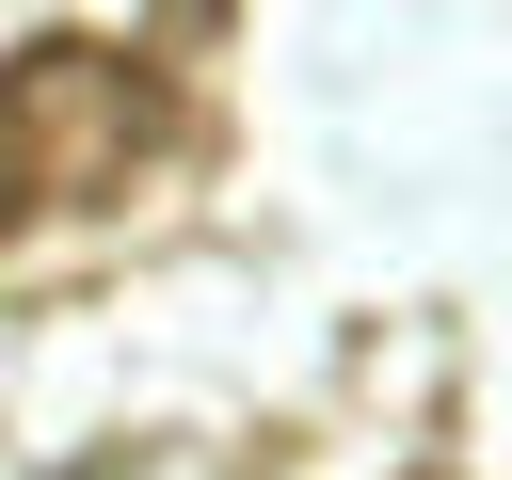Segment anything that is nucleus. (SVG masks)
Instances as JSON below:
<instances>
[{
	"instance_id": "f257e3e1",
	"label": "nucleus",
	"mask_w": 512,
	"mask_h": 480,
	"mask_svg": "<svg viewBox=\"0 0 512 480\" xmlns=\"http://www.w3.org/2000/svg\"><path fill=\"white\" fill-rule=\"evenodd\" d=\"M176 80L160 48H112V32H32L0 48V240L32 224H80V208H128L160 160H176Z\"/></svg>"
},
{
	"instance_id": "f03ea898",
	"label": "nucleus",
	"mask_w": 512,
	"mask_h": 480,
	"mask_svg": "<svg viewBox=\"0 0 512 480\" xmlns=\"http://www.w3.org/2000/svg\"><path fill=\"white\" fill-rule=\"evenodd\" d=\"M160 32H176V48H224V32H240V0H160Z\"/></svg>"
}]
</instances>
